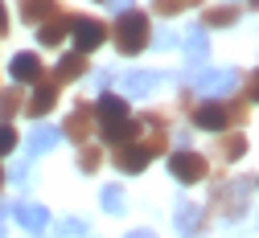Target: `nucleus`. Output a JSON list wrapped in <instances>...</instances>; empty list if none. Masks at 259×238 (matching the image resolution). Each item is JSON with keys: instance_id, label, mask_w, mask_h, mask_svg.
I'll use <instances>...</instances> for the list:
<instances>
[{"instance_id": "nucleus-4", "label": "nucleus", "mask_w": 259, "mask_h": 238, "mask_svg": "<svg viewBox=\"0 0 259 238\" xmlns=\"http://www.w3.org/2000/svg\"><path fill=\"white\" fill-rule=\"evenodd\" d=\"M136 123H140V135H136V140L144 144V152H148V156L169 152V119L160 115V111H140V115H136Z\"/></svg>"}, {"instance_id": "nucleus-20", "label": "nucleus", "mask_w": 259, "mask_h": 238, "mask_svg": "<svg viewBox=\"0 0 259 238\" xmlns=\"http://www.w3.org/2000/svg\"><path fill=\"white\" fill-rule=\"evenodd\" d=\"M17 5H21V21H25V25H41L46 17L58 13L54 0H17Z\"/></svg>"}, {"instance_id": "nucleus-24", "label": "nucleus", "mask_w": 259, "mask_h": 238, "mask_svg": "<svg viewBox=\"0 0 259 238\" xmlns=\"http://www.w3.org/2000/svg\"><path fill=\"white\" fill-rule=\"evenodd\" d=\"M25 107V94H21V86H9V90H0V123H9L17 111Z\"/></svg>"}, {"instance_id": "nucleus-38", "label": "nucleus", "mask_w": 259, "mask_h": 238, "mask_svg": "<svg viewBox=\"0 0 259 238\" xmlns=\"http://www.w3.org/2000/svg\"><path fill=\"white\" fill-rule=\"evenodd\" d=\"M255 189H259V181H255Z\"/></svg>"}, {"instance_id": "nucleus-22", "label": "nucleus", "mask_w": 259, "mask_h": 238, "mask_svg": "<svg viewBox=\"0 0 259 238\" xmlns=\"http://www.w3.org/2000/svg\"><path fill=\"white\" fill-rule=\"evenodd\" d=\"M206 58H210V41H206V33H202V29L185 33V62H189V66H202Z\"/></svg>"}, {"instance_id": "nucleus-23", "label": "nucleus", "mask_w": 259, "mask_h": 238, "mask_svg": "<svg viewBox=\"0 0 259 238\" xmlns=\"http://www.w3.org/2000/svg\"><path fill=\"white\" fill-rule=\"evenodd\" d=\"M123 115H132V111H127V103H123L119 94L103 90V99L95 103V119H123Z\"/></svg>"}, {"instance_id": "nucleus-36", "label": "nucleus", "mask_w": 259, "mask_h": 238, "mask_svg": "<svg viewBox=\"0 0 259 238\" xmlns=\"http://www.w3.org/2000/svg\"><path fill=\"white\" fill-rule=\"evenodd\" d=\"M247 5H251V9H259V0H247Z\"/></svg>"}, {"instance_id": "nucleus-8", "label": "nucleus", "mask_w": 259, "mask_h": 238, "mask_svg": "<svg viewBox=\"0 0 259 238\" xmlns=\"http://www.w3.org/2000/svg\"><path fill=\"white\" fill-rule=\"evenodd\" d=\"M58 86H62L58 78H37V82H33V94L25 99V107H21V111H25L29 119L50 115V111H54V103H58Z\"/></svg>"}, {"instance_id": "nucleus-19", "label": "nucleus", "mask_w": 259, "mask_h": 238, "mask_svg": "<svg viewBox=\"0 0 259 238\" xmlns=\"http://www.w3.org/2000/svg\"><path fill=\"white\" fill-rule=\"evenodd\" d=\"M91 70V66H87V54L82 50H74V54H62V62H58V82H74V78H82Z\"/></svg>"}, {"instance_id": "nucleus-6", "label": "nucleus", "mask_w": 259, "mask_h": 238, "mask_svg": "<svg viewBox=\"0 0 259 238\" xmlns=\"http://www.w3.org/2000/svg\"><path fill=\"white\" fill-rule=\"evenodd\" d=\"M70 33H74V50L91 54L111 37V25L99 21V17H70Z\"/></svg>"}, {"instance_id": "nucleus-29", "label": "nucleus", "mask_w": 259, "mask_h": 238, "mask_svg": "<svg viewBox=\"0 0 259 238\" xmlns=\"http://www.w3.org/2000/svg\"><path fill=\"white\" fill-rule=\"evenodd\" d=\"M58 230H62V234H70V238H74V234H82V230H87V222H82V218H66V222H62Z\"/></svg>"}, {"instance_id": "nucleus-3", "label": "nucleus", "mask_w": 259, "mask_h": 238, "mask_svg": "<svg viewBox=\"0 0 259 238\" xmlns=\"http://www.w3.org/2000/svg\"><path fill=\"white\" fill-rule=\"evenodd\" d=\"M251 189H255V181H251V177H231V181H222V185L210 193L214 214H222L226 222L247 218V197H251Z\"/></svg>"}, {"instance_id": "nucleus-1", "label": "nucleus", "mask_w": 259, "mask_h": 238, "mask_svg": "<svg viewBox=\"0 0 259 238\" xmlns=\"http://www.w3.org/2000/svg\"><path fill=\"white\" fill-rule=\"evenodd\" d=\"M189 119H193V127H202V131L218 135V131L243 127V123L251 119V107L243 103V99H235V94H222V99H206L202 107H193Z\"/></svg>"}, {"instance_id": "nucleus-21", "label": "nucleus", "mask_w": 259, "mask_h": 238, "mask_svg": "<svg viewBox=\"0 0 259 238\" xmlns=\"http://www.w3.org/2000/svg\"><path fill=\"white\" fill-rule=\"evenodd\" d=\"M58 140H62V131H58V127H50V123H37V131L29 135V152H33V156H46L50 148H58Z\"/></svg>"}, {"instance_id": "nucleus-27", "label": "nucleus", "mask_w": 259, "mask_h": 238, "mask_svg": "<svg viewBox=\"0 0 259 238\" xmlns=\"http://www.w3.org/2000/svg\"><path fill=\"white\" fill-rule=\"evenodd\" d=\"M99 201H103V210H107V214H123V189H119V185H103Z\"/></svg>"}, {"instance_id": "nucleus-33", "label": "nucleus", "mask_w": 259, "mask_h": 238, "mask_svg": "<svg viewBox=\"0 0 259 238\" xmlns=\"http://www.w3.org/2000/svg\"><path fill=\"white\" fill-rule=\"evenodd\" d=\"M127 238H156L152 230H127Z\"/></svg>"}, {"instance_id": "nucleus-26", "label": "nucleus", "mask_w": 259, "mask_h": 238, "mask_svg": "<svg viewBox=\"0 0 259 238\" xmlns=\"http://www.w3.org/2000/svg\"><path fill=\"white\" fill-rule=\"evenodd\" d=\"M193 5H206V0H152V9H156L160 17H177V13L193 9Z\"/></svg>"}, {"instance_id": "nucleus-31", "label": "nucleus", "mask_w": 259, "mask_h": 238, "mask_svg": "<svg viewBox=\"0 0 259 238\" xmlns=\"http://www.w3.org/2000/svg\"><path fill=\"white\" fill-rule=\"evenodd\" d=\"M148 45H156V50H169V45H177V33H165V37H156V41H148Z\"/></svg>"}, {"instance_id": "nucleus-17", "label": "nucleus", "mask_w": 259, "mask_h": 238, "mask_svg": "<svg viewBox=\"0 0 259 238\" xmlns=\"http://www.w3.org/2000/svg\"><path fill=\"white\" fill-rule=\"evenodd\" d=\"M70 33V17L66 13H54V17H46L41 25H37V37H41V45H62V37Z\"/></svg>"}, {"instance_id": "nucleus-37", "label": "nucleus", "mask_w": 259, "mask_h": 238, "mask_svg": "<svg viewBox=\"0 0 259 238\" xmlns=\"http://www.w3.org/2000/svg\"><path fill=\"white\" fill-rule=\"evenodd\" d=\"M0 238H5V222H0Z\"/></svg>"}, {"instance_id": "nucleus-11", "label": "nucleus", "mask_w": 259, "mask_h": 238, "mask_svg": "<svg viewBox=\"0 0 259 238\" xmlns=\"http://www.w3.org/2000/svg\"><path fill=\"white\" fill-rule=\"evenodd\" d=\"M111 160H115V168H119V173L136 177V173H144V168H148V160H152V156L144 152V144H140V140H123V144H115Z\"/></svg>"}, {"instance_id": "nucleus-35", "label": "nucleus", "mask_w": 259, "mask_h": 238, "mask_svg": "<svg viewBox=\"0 0 259 238\" xmlns=\"http://www.w3.org/2000/svg\"><path fill=\"white\" fill-rule=\"evenodd\" d=\"M0 189H5V168H0Z\"/></svg>"}, {"instance_id": "nucleus-14", "label": "nucleus", "mask_w": 259, "mask_h": 238, "mask_svg": "<svg viewBox=\"0 0 259 238\" xmlns=\"http://www.w3.org/2000/svg\"><path fill=\"white\" fill-rule=\"evenodd\" d=\"M9 70H13V78H17V82H37V78H46V66H41V58H37V54H29V50L13 54Z\"/></svg>"}, {"instance_id": "nucleus-34", "label": "nucleus", "mask_w": 259, "mask_h": 238, "mask_svg": "<svg viewBox=\"0 0 259 238\" xmlns=\"http://www.w3.org/2000/svg\"><path fill=\"white\" fill-rule=\"evenodd\" d=\"M9 218V206H5V201H0V222H5Z\"/></svg>"}, {"instance_id": "nucleus-30", "label": "nucleus", "mask_w": 259, "mask_h": 238, "mask_svg": "<svg viewBox=\"0 0 259 238\" xmlns=\"http://www.w3.org/2000/svg\"><path fill=\"white\" fill-rule=\"evenodd\" d=\"M247 99H251V103H259V70H255L251 82H247Z\"/></svg>"}, {"instance_id": "nucleus-10", "label": "nucleus", "mask_w": 259, "mask_h": 238, "mask_svg": "<svg viewBox=\"0 0 259 238\" xmlns=\"http://www.w3.org/2000/svg\"><path fill=\"white\" fill-rule=\"evenodd\" d=\"M95 135H99V144H123V140H136L140 135V123L132 115H123V119H95Z\"/></svg>"}, {"instance_id": "nucleus-5", "label": "nucleus", "mask_w": 259, "mask_h": 238, "mask_svg": "<svg viewBox=\"0 0 259 238\" xmlns=\"http://www.w3.org/2000/svg\"><path fill=\"white\" fill-rule=\"evenodd\" d=\"M169 173H173L181 185H198V181H206V177H210V160H206L202 152L181 148V152H173V156H169Z\"/></svg>"}, {"instance_id": "nucleus-25", "label": "nucleus", "mask_w": 259, "mask_h": 238, "mask_svg": "<svg viewBox=\"0 0 259 238\" xmlns=\"http://www.w3.org/2000/svg\"><path fill=\"white\" fill-rule=\"evenodd\" d=\"M99 164H103V144H78V168L82 173H99Z\"/></svg>"}, {"instance_id": "nucleus-9", "label": "nucleus", "mask_w": 259, "mask_h": 238, "mask_svg": "<svg viewBox=\"0 0 259 238\" xmlns=\"http://www.w3.org/2000/svg\"><path fill=\"white\" fill-rule=\"evenodd\" d=\"M173 222H177L181 238H206V230H210V218H206V210L198 206V201H177Z\"/></svg>"}, {"instance_id": "nucleus-13", "label": "nucleus", "mask_w": 259, "mask_h": 238, "mask_svg": "<svg viewBox=\"0 0 259 238\" xmlns=\"http://www.w3.org/2000/svg\"><path fill=\"white\" fill-rule=\"evenodd\" d=\"M9 214H13L29 234H41V230L50 226V210H46V206H37V201H17Z\"/></svg>"}, {"instance_id": "nucleus-18", "label": "nucleus", "mask_w": 259, "mask_h": 238, "mask_svg": "<svg viewBox=\"0 0 259 238\" xmlns=\"http://www.w3.org/2000/svg\"><path fill=\"white\" fill-rule=\"evenodd\" d=\"M156 86H160V74L156 70H132V74L123 78V90L132 94V99H148Z\"/></svg>"}, {"instance_id": "nucleus-16", "label": "nucleus", "mask_w": 259, "mask_h": 238, "mask_svg": "<svg viewBox=\"0 0 259 238\" xmlns=\"http://www.w3.org/2000/svg\"><path fill=\"white\" fill-rule=\"evenodd\" d=\"M214 156L222 160V164H235V160H243L247 156V135H226V131H218V140H214Z\"/></svg>"}, {"instance_id": "nucleus-32", "label": "nucleus", "mask_w": 259, "mask_h": 238, "mask_svg": "<svg viewBox=\"0 0 259 238\" xmlns=\"http://www.w3.org/2000/svg\"><path fill=\"white\" fill-rule=\"evenodd\" d=\"M0 37H9V13H5V0H0Z\"/></svg>"}, {"instance_id": "nucleus-12", "label": "nucleus", "mask_w": 259, "mask_h": 238, "mask_svg": "<svg viewBox=\"0 0 259 238\" xmlns=\"http://www.w3.org/2000/svg\"><path fill=\"white\" fill-rule=\"evenodd\" d=\"M235 86H239V70H206V74L198 78V90H202L206 99L235 94Z\"/></svg>"}, {"instance_id": "nucleus-28", "label": "nucleus", "mask_w": 259, "mask_h": 238, "mask_svg": "<svg viewBox=\"0 0 259 238\" xmlns=\"http://www.w3.org/2000/svg\"><path fill=\"white\" fill-rule=\"evenodd\" d=\"M17 148V131H13V123H0V156H9Z\"/></svg>"}, {"instance_id": "nucleus-15", "label": "nucleus", "mask_w": 259, "mask_h": 238, "mask_svg": "<svg viewBox=\"0 0 259 238\" xmlns=\"http://www.w3.org/2000/svg\"><path fill=\"white\" fill-rule=\"evenodd\" d=\"M239 5H202V25L198 29H231L239 25Z\"/></svg>"}, {"instance_id": "nucleus-7", "label": "nucleus", "mask_w": 259, "mask_h": 238, "mask_svg": "<svg viewBox=\"0 0 259 238\" xmlns=\"http://www.w3.org/2000/svg\"><path fill=\"white\" fill-rule=\"evenodd\" d=\"M62 135H66L70 144H87L95 135V103L78 99V103L70 107V115H66V123H62Z\"/></svg>"}, {"instance_id": "nucleus-2", "label": "nucleus", "mask_w": 259, "mask_h": 238, "mask_svg": "<svg viewBox=\"0 0 259 238\" xmlns=\"http://www.w3.org/2000/svg\"><path fill=\"white\" fill-rule=\"evenodd\" d=\"M111 37H115V50H119L123 58L144 54V50H148V41H152L148 13H140V9H123V13H119V21L111 25Z\"/></svg>"}]
</instances>
